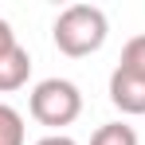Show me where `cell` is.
<instances>
[{
  "mask_svg": "<svg viewBox=\"0 0 145 145\" xmlns=\"http://www.w3.org/2000/svg\"><path fill=\"white\" fill-rule=\"evenodd\" d=\"M106 35H110V20L98 4H71L51 24V39L67 59H82V55L102 51Z\"/></svg>",
  "mask_w": 145,
  "mask_h": 145,
  "instance_id": "cell-1",
  "label": "cell"
},
{
  "mask_svg": "<svg viewBox=\"0 0 145 145\" xmlns=\"http://www.w3.org/2000/svg\"><path fill=\"white\" fill-rule=\"evenodd\" d=\"M27 110H31V118L39 121V125L63 129V125H71L82 114V90L74 86L71 78H43V82L31 86Z\"/></svg>",
  "mask_w": 145,
  "mask_h": 145,
  "instance_id": "cell-2",
  "label": "cell"
},
{
  "mask_svg": "<svg viewBox=\"0 0 145 145\" xmlns=\"http://www.w3.org/2000/svg\"><path fill=\"white\" fill-rule=\"evenodd\" d=\"M110 102L121 114H133V118L145 114V74L114 67V74H110Z\"/></svg>",
  "mask_w": 145,
  "mask_h": 145,
  "instance_id": "cell-3",
  "label": "cell"
},
{
  "mask_svg": "<svg viewBox=\"0 0 145 145\" xmlns=\"http://www.w3.org/2000/svg\"><path fill=\"white\" fill-rule=\"evenodd\" d=\"M27 74H31V55L27 47H8L0 55V94H12V90H20L27 86Z\"/></svg>",
  "mask_w": 145,
  "mask_h": 145,
  "instance_id": "cell-4",
  "label": "cell"
},
{
  "mask_svg": "<svg viewBox=\"0 0 145 145\" xmlns=\"http://www.w3.org/2000/svg\"><path fill=\"white\" fill-rule=\"evenodd\" d=\"M90 145H137V129L125 125V121H106L94 129Z\"/></svg>",
  "mask_w": 145,
  "mask_h": 145,
  "instance_id": "cell-5",
  "label": "cell"
},
{
  "mask_svg": "<svg viewBox=\"0 0 145 145\" xmlns=\"http://www.w3.org/2000/svg\"><path fill=\"white\" fill-rule=\"evenodd\" d=\"M0 145H24V114L0 102Z\"/></svg>",
  "mask_w": 145,
  "mask_h": 145,
  "instance_id": "cell-6",
  "label": "cell"
},
{
  "mask_svg": "<svg viewBox=\"0 0 145 145\" xmlns=\"http://www.w3.org/2000/svg\"><path fill=\"white\" fill-rule=\"evenodd\" d=\"M118 67L145 74V35H133V39H125V47H121V59H118Z\"/></svg>",
  "mask_w": 145,
  "mask_h": 145,
  "instance_id": "cell-7",
  "label": "cell"
},
{
  "mask_svg": "<svg viewBox=\"0 0 145 145\" xmlns=\"http://www.w3.org/2000/svg\"><path fill=\"white\" fill-rule=\"evenodd\" d=\"M8 47H16V31H12V24L0 16V55H4Z\"/></svg>",
  "mask_w": 145,
  "mask_h": 145,
  "instance_id": "cell-8",
  "label": "cell"
},
{
  "mask_svg": "<svg viewBox=\"0 0 145 145\" xmlns=\"http://www.w3.org/2000/svg\"><path fill=\"white\" fill-rule=\"evenodd\" d=\"M35 145H78L74 137H67V133H47V137H39Z\"/></svg>",
  "mask_w": 145,
  "mask_h": 145,
  "instance_id": "cell-9",
  "label": "cell"
}]
</instances>
